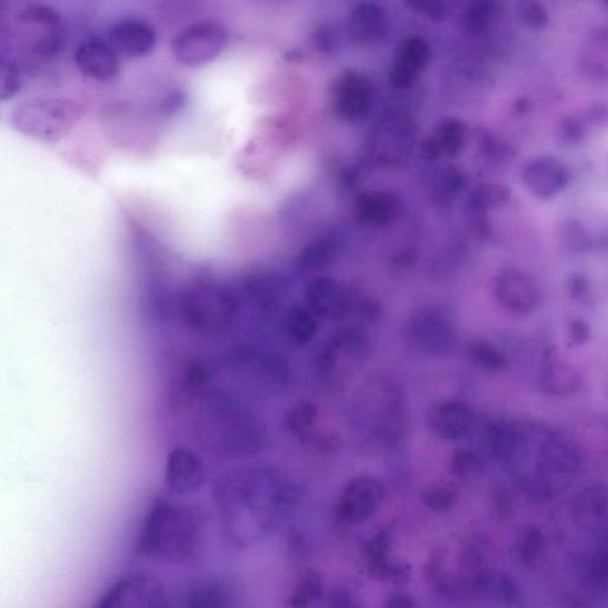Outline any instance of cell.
I'll list each match as a JSON object with an SVG mask.
<instances>
[{
  "mask_svg": "<svg viewBox=\"0 0 608 608\" xmlns=\"http://www.w3.org/2000/svg\"><path fill=\"white\" fill-rule=\"evenodd\" d=\"M216 499L226 526L242 545L263 540L295 507L290 480L271 467H246L226 475Z\"/></svg>",
  "mask_w": 608,
  "mask_h": 608,
  "instance_id": "obj_1",
  "label": "cell"
},
{
  "mask_svg": "<svg viewBox=\"0 0 608 608\" xmlns=\"http://www.w3.org/2000/svg\"><path fill=\"white\" fill-rule=\"evenodd\" d=\"M501 464L528 497L548 501L575 482L581 455L578 446L559 431L542 425L515 422L512 441Z\"/></svg>",
  "mask_w": 608,
  "mask_h": 608,
  "instance_id": "obj_2",
  "label": "cell"
},
{
  "mask_svg": "<svg viewBox=\"0 0 608 608\" xmlns=\"http://www.w3.org/2000/svg\"><path fill=\"white\" fill-rule=\"evenodd\" d=\"M202 514L187 502L159 498L152 502L137 541V552L165 565L200 559L206 541Z\"/></svg>",
  "mask_w": 608,
  "mask_h": 608,
  "instance_id": "obj_3",
  "label": "cell"
},
{
  "mask_svg": "<svg viewBox=\"0 0 608 608\" xmlns=\"http://www.w3.org/2000/svg\"><path fill=\"white\" fill-rule=\"evenodd\" d=\"M201 439L217 453L241 457L263 446L266 429L251 408L229 391H213L202 405Z\"/></svg>",
  "mask_w": 608,
  "mask_h": 608,
  "instance_id": "obj_4",
  "label": "cell"
},
{
  "mask_svg": "<svg viewBox=\"0 0 608 608\" xmlns=\"http://www.w3.org/2000/svg\"><path fill=\"white\" fill-rule=\"evenodd\" d=\"M488 575L480 554L471 548H439L426 566V579L446 598L482 596Z\"/></svg>",
  "mask_w": 608,
  "mask_h": 608,
  "instance_id": "obj_5",
  "label": "cell"
},
{
  "mask_svg": "<svg viewBox=\"0 0 608 608\" xmlns=\"http://www.w3.org/2000/svg\"><path fill=\"white\" fill-rule=\"evenodd\" d=\"M228 370L242 387L263 396L282 395L293 381L289 360L262 347H238L229 356Z\"/></svg>",
  "mask_w": 608,
  "mask_h": 608,
  "instance_id": "obj_6",
  "label": "cell"
},
{
  "mask_svg": "<svg viewBox=\"0 0 608 608\" xmlns=\"http://www.w3.org/2000/svg\"><path fill=\"white\" fill-rule=\"evenodd\" d=\"M368 353V341L359 332L342 331L329 338L312 365L322 391L338 395L349 388Z\"/></svg>",
  "mask_w": 608,
  "mask_h": 608,
  "instance_id": "obj_7",
  "label": "cell"
},
{
  "mask_svg": "<svg viewBox=\"0 0 608 608\" xmlns=\"http://www.w3.org/2000/svg\"><path fill=\"white\" fill-rule=\"evenodd\" d=\"M358 410L361 421L376 437L395 441L406 428V410L402 390L386 378L370 379L360 390Z\"/></svg>",
  "mask_w": 608,
  "mask_h": 608,
  "instance_id": "obj_8",
  "label": "cell"
},
{
  "mask_svg": "<svg viewBox=\"0 0 608 608\" xmlns=\"http://www.w3.org/2000/svg\"><path fill=\"white\" fill-rule=\"evenodd\" d=\"M83 116L81 103L71 98H34L17 107L12 123L41 139H58L71 131Z\"/></svg>",
  "mask_w": 608,
  "mask_h": 608,
  "instance_id": "obj_9",
  "label": "cell"
},
{
  "mask_svg": "<svg viewBox=\"0 0 608 608\" xmlns=\"http://www.w3.org/2000/svg\"><path fill=\"white\" fill-rule=\"evenodd\" d=\"M228 30L216 22L205 21L187 26L172 38L173 59L186 67H201L219 58L229 46Z\"/></svg>",
  "mask_w": 608,
  "mask_h": 608,
  "instance_id": "obj_10",
  "label": "cell"
},
{
  "mask_svg": "<svg viewBox=\"0 0 608 608\" xmlns=\"http://www.w3.org/2000/svg\"><path fill=\"white\" fill-rule=\"evenodd\" d=\"M386 488L372 476H357L346 482L340 494L337 514L345 524L367 522L381 507Z\"/></svg>",
  "mask_w": 608,
  "mask_h": 608,
  "instance_id": "obj_11",
  "label": "cell"
},
{
  "mask_svg": "<svg viewBox=\"0 0 608 608\" xmlns=\"http://www.w3.org/2000/svg\"><path fill=\"white\" fill-rule=\"evenodd\" d=\"M495 295L498 302L516 315H530L541 303V291L528 273L507 269L495 281Z\"/></svg>",
  "mask_w": 608,
  "mask_h": 608,
  "instance_id": "obj_12",
  "label": "cell"
},
{
  "mask_svg": "<svg viewBox=\"0 0 608 608\" xmlns=\"http://www.w3.org/2000/svg\"><path fill=\"white\" fill-rule=\"evenodd\" d=\"M165 482L176 495H192L206 482V467L192 449L177 447L169 451L165 467Z\"/></svg>",
  "mask_w": 608,
  "mask_h": 608,
  "instance_id": "obj_13",
  "label": "cell"
},
{
  "mask_svg": "<svg viewBox=\"0 0 608 608\" xmlns=\"http://www.w3.org/2000/svg\"><path fill=\"white\" fill-rule=\"evenodd\" d=\"M427 425L433 437L445 441H460L472 432L475 415L461 401H442L428 410Z\"/></svg>",
  "mask_w": 608,
  "mask_h": 608,
  "instance_id": "obj_14",
  "label": "cell"
},
{
  "mask_svg": "<svg viewBox=\"0 0 608 608\" xmlns=\"http://www.w3.org/2000/svg\"><path fill=\"white\" fill-rule=\"evenodd\" d=\"M109 43L118 57L142 59L155 50L156 43H158V33L147 21L120 20L110 28Z\"/></svg>",
  "mask_w": 608,
  "mask_h": 608,
  "instance_id": "obj_15",
  "label": "cell"
},
{
  "mask_svg": "<svg viewBox=\"0 0 608 608\" xmlns=\"http://www.w3.org/2000/svg\"><path fill=\"white\" fill-rule=\"evenodd\" d=\"M391 535L379 531L365 542L362 555L371 578L381 582L405 585L410 581L411 567L407 564H395L389 558Z\"/></svg>",
  "mask_w": 608,
  "mask_h": 608,
  "instance_id": "obj_16",
  "label": "cell"
},
{
  "mask_svg": "<svg viewBox=\"0 0 608 608\" xmlns=\"http://www.w3.org/2000/svg\"><path fill=\"white\" fill-rule=\"evenodd\" d=\"M411 335L420 349L432 356L447 353L456 338L453 325L441 311L433 309L423 310L416 316Z\"/></svg>",
  "mask_w": 608,
  "mask_h": 608,
  "instance_id": "obj_17",
  "label": "cell"
},
{
  "mask_svg": "<svg viewBox=\"0 0 608 608\" xmlns=\"http://www.w3.org/2000/svg\"><path fill=\"white\" fill-rule=\"evenodd\" d=\"M371 107L370 87L358 73L345 72L332 86V108L346 121H355Z\"/></svg>",
  "mask_w": 608,
  "mask_h": 608,
  "instance_id": "obj_18",
  "label": "cell"
},
{
  "mask_svg": "<svg viewBox=\"0 0 608 608\" xmlns=\"http://www.w3.org/2000/svg\"><path fill=\"white\" fill-rule=\"evenodd\" d=\"M78 71L86 78L108 82L120 71L119 57L109 42L89 40L80 43L74 53Z\"/></svg>",
  "mask_w": 608,
  "mask_h": 608,
  "instance_id": "obj_19",
  "label": "cell"
},
{
  "mask_svg": "<svg viewBox=\"0 0 608 608\" xmlns=\"http://www.w3.org/2000/svg\"><path fill=\"white\" fill-rule=\"evenodd\" d=\"M166 590L162 582L146 575H131L113 585L106 598L112 605L123 607L160 606Z\"/></svg>",
  "mask_w": 608,
  "mask_h": 608,
  "instance_id": "obj_20",
  "label": "cell"
},
{
  "mask_svg": "<svg viewBox=\"0 0 608 608\" xmlns=\"http://www.w3.org/2000/svg\"><path fill=\"white\" fill-rule=\"evenodd\" d=\"M572 519L588 532L605 534L607 527V491L604 485L595 484L584 489L572 504Z\"/></svg>",
  "mask_w": 608,
  "mask_h": 608,
  "instance_id": "obj_21",
  "label": "cell"
},
{
  "mask_svg": "<svg viewBox=\"0 0 608 608\" xmlns=\"http://www.w3.org/2000/svg\"><path fill=\"white\" fill-rule=\"evenodd\" d=\"M524 179L532 195L541 199H550L562 192L569 177L561 163L551 158H541L530 162Z\"/></svg>",
  "mask_w": 608,
  "mask_h": 608,
  "instance_id": "obj_22",
  "label": "cell"
},
{
  "mask_svg": "<svg viewBox=\"0 0 608 608\" xmlns=\"http://www.w3.org/2000/svg\"><path fill=\"white\" fill-rule=\"evenodd\" d=\"M541 385L550 395L570 396L581 389L582 380L580 375L566 362L552 361L542 372Z\"/></svg>",
  "mask_w": 608,
  "mask_h": 608,
  "instance_id": "obj_23",
  "label": "cell"
},
{
  "mask_svg": "<svg viewBox=\"0 0 608 608\" xmlns=\"http://www.w3.org/2000/svg\"><path fill=\"white\" fill-rule=\"evenodd\" d=\"M399 200L391 193L372 192L362 195L358 201L360 217L372 225H388L396 217Z\"/></svg>",
  "mask_w": 608,
  "mask_h": 608,
  "instance_id": "obj_24",
  "label": "cell"
},
{
  "mask_svg": "<svg viewBox=\"0 0 608 608\" xmlns=\"http://www.w3.org/2000/svg\"><path fill=\"white\" fill-rule=\"evenodd\" d=\"M582 577L586 586L606 595L608 579V556L606 540L600 544L584 564Z\"/></svg>",
  "mask_w": 608,
  "mask_h": 608,
  "instance_id": "obj_25",
  "label": "cell"
},
{
  "mask_svg": "<svg viewBox=\"0 0 608 608\" xmlns=\"http://www.w3.org/2000/svg\"><path fill=\"white\" fill-rule=\"evenodd\" d=\"M319 419V408L315 402L302 401L289 410L285 419V429L292 436H306L316 427Z\"/></svg>",
  "mask_w": 608,
  "mask_h": 608,
  "instance_id": "obj_26",
  "label": "cell"
},
{
  "mask_svg": "<svg viewBox=\"0 0 608 608\" xmlns=\"http://www.w3.org/2000/svg\"><path fill=\"white\" fill-rule=\"evenodd\" d=\"M468 356L482 370L499 372L507 368L508 360L496 346L488 341H476L468 349Z\"/></svg>",
  "mask_w": 608,
  "mask_h": 608,
  "instance_id": "obj_27",
  "label": "cell"
},
{
  "mask_svg": "<svg viewBox=\"0 0 608 608\" xmlns=\"http://www.w3.org/2000/svg\"><path fill=\"white\" fill-rule=\"evenodd\" d=\"M546 548V538L541 529L530 527L519 537V560L527 568L534 567L540 560Z\"/></svg>",
  "mask_w": 608,
  "mask_h": 608,
  "instance_id": "obj_28",
  "label": "cell"
},
{
  "mask_svg": "<svg viewBox=\"0 0 608 608\" xmlns=\"http://www.w3.org/2000/svg\"><path fill=\"white\" fill-rule=\"evenodd\" d=\"M22 24H33L54 28L61 22L60 12L44 3H30L23 7L16 17Z\"/></svg>",
  "mask_w": 608,
  "mask_h": 608,
  "instance_id": "obj_29",
  "label": "cell"
},
{
  "mask_svg": "<svg viewBox=\"0 0 608 608\" xmlns=\"http://www.w3.org/2000/svg\"><path fill=\"white\" fill-rule=\"evenodd\" d=\"M490 595L501 601L517 605L524 596L517 582L506 575H490L486 579L482 596Z\"/></svg>",
  "mask_w": 608,
  "mask_h": 608,
  "instance_id": "obj_30",
  "label": "cell"
},
{
  "mask_svg": "<svg viewBox=\"0 0 608 608\" xmlns=\"http://www.w3.org/2000/svg\"><path fill=\"white\" fill-rule=\"evenodd\" d=\"M230 599V589L219 581L202 582L192 589L189 600L193 606H225Z\"/></svg>",
  "mask_w": 608,
  "mask_h": 608,
  "instance_id": "obj_31",
  "label": "cell"
},
{
  "mask_svg": "<svg viewBox=\"0 0 608 608\" xmlns=\"http://www.w3.org/2000/svg\"><path fill=\"white\" fill-rule=\"evenodd\" d=\"M22 90L20 69L8 59L0 58V102L12 100Z\"/></svg>",
  "mask_w": 608,
  "mask_h": 608,
  "instance_id": "obj_32",
  "label": "cell"
},
{
  "mask_svg": "<svg viewBox=\"0 0 608 608\" xmlns=\"http://www.w3.org/2000/svg\"><path fill=\"white\" fill-rule=\"evenodd\" d=\"M441 151L448 156L459 155L465 144V128L459 121L449 120L441 127L438 137Z\"/></svg>",
  "mask_w": 608,
  "mask_h": 608,
  "instance_id": "obj_33",
  "label": "cell"
},
{
  "mask_svg": "<svg viewBox=\"0 0 608 608\" xmlns=\"http://www.w3.org/2000/svg\"><path fill=\"white\" fill-rule=\"evenodd\" d=\"M510 199V192L507 187L500 185H482L474 196V205L478 211H486L488 208L507 203Z\"/></svg>",
  "mask_w": 608,
  "mask_h": 608,
  "instance_id": "obj_34",
  "label": "cell"
},
{
  "mask_svg": "<svg viewBox=\"0 0 608 608\" xmlns=\"http://www.w3.org/2000/svg\"><path fill=\"white\" fill-rule=\"evenodd\" d=\"M456 492L446 486H432L422 494L425 507L433 512H447L455 507Z\"/></svg>",
  "mask_w": 608,
  "mask_h": 608,
  "instance_id": "obj_35",
  "label": "cell"
},
{
  "mask_svg": "<svg viewBox=\"0 0 608 608\" xmlns=\"http://www.w3.org/2000/svg\"><path fill=\"white\" fill-rule=\"evenodd\" d=\"M323 595V585L317 572H308L303 580L295 590L293 599L298 600V605H308L310 600H317Z\"/></svg>",
  "mask_w": 608,
  "mask_h": 608,
  "instance_id": "obj_36",
  "label": "cell"
},
{
  "mask_svg": "<svg viewBox=\"0 0 608 608\" xmlns=\"http://www.w3.org/2000/svg\"><path fill=\"white\" fill-rule=\"evenodd\" d=\"M478 466L476 455L470 449H458L455 451L453 458L450 461V474L465 478L472 475Z\"/></svg>",
  "mask_w": 608,
  "mask_h": 608,
  "instance_id": "obj_37",
  "label": "cell"
},
{
  "mask_svg": "<svg viewBox=\"0 0 608 608\" xmlns=\"http://www.w3.org/2000/svg\"><path fill=\"white\" fill-rule=\"evenodd\" d=\"M492 511L500 522H507L514 515L512 497L508 489L498 486L492 495Z\"/></svg>",
  "mask_w": 608,
  "mask_h": 608,
  "instance_id": "obj_38",
  "label": "cell"
},
{
  "mask_svg": "<svg viewBox=\"0 0 608 608\" xmlns=\"http://www.w3.org/2000/svg\"><path fill=\"white\" fill-rule=\"evenodd\" d=\"M561 235L565 245L571 250H584L587 246L588 238L586 231L578 222L570 221L567 223Z\"/></svg>",
  "mask_w": 608,
  "mask_h": 608,
  "instance_id": "obj_39",
  "label": "cell"
},
{
  "mask_svg": "<svg viewBox=\"0 0 608 608\" xmlns=\"http://www.w3.org/2000/svg\"><path fill=\"white\" fill-rule=\"evenodd\" d=\"M64 37L62 33L54 31L47 33L41 38L38 46L34 47V51L43 58L54 57L59 53V50L63 47Z\"/></svg>",
  "mask_w": 608,
  "mask_h": 608,
  "instance_id": "obj_40",
  "label": "cell"
},
{
  "mask_svg": "<svg viewBox=\"0 0 608 608\" xmlns=\"http://www.w3.org/2000/svg\"><path fill=\"white\" fill-rule=\"evenodd\" d=\"M569 337L577 345L587 342L590 338L588 325L582 320H572L569 326Z\"/></svg>",
  "mask_w": 608,
  "mask_h": 608,
  "instance_id": "obj_41",
  "label": "cell"
},
{
  "mask_svg": "<svg viewBox=\"0 0 608 608\" xmlns=\"http://www.w3.org/2000/svg\"><path fill=\"white\" fill-rule=\"evenodd\" d=\"M421 148L423 159L429 162L437 161L442 153L441 148L438 143V139H427Z\"/></svg>",
  "mask_w": 608,
  "mask_h": 608,
  "instance_id": "obj_42",
  "label": "cell"
},
{
  "mask_svg": "<svg viewBox=\"0 0 608 608\" xmlns=\"http://www.w3.org/2000/svg\"><path fill=\"white\" fill-rule=\"evenodd\" d=\"M587 282L581 275H572L569 281V289L575 298H581L587 291Z\"/></svg>",
  "mask_w": 608,
  "mask_h": 608,
  "instance_id": "obj_43",
  "label": "cell"
},
{
  "mask_svg": "<svg viewBox=\"0 0 608 608\" xmlns=\"http://www.w3.org/2000/svg\"><path fill=\"white\" fill-rule=\"evenodd\" d=\"M387 607H415L416 602L413 599L405 594H392L388 597Z\"/></svg>",
  "mask_w": 608,
  "mask_h": 608,
  "instance_id": "obj_44",
  "label": "cell"
},
{
  "mask_svg": "<svg viewBox=\"0 0 608 608\" xmlns=\"http://www.w3.org/2000/svg\"><path fill=\"white\" fill-rule=\"evenodd\" d=\"M416 257L417 256L415 251L408 249L407 251H403L401 255H398V259L396 260V262H398V265H401V266H410L411 263L415 262Z\"/></svg>",
  "mask_w": 608,
  "mask_h": 608,
  "instance_id": "obj_45",
  "label": "cell"
}]
</instances>
